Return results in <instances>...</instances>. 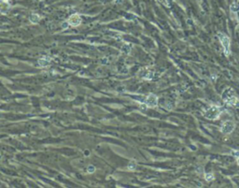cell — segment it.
Here are the masks:
<instances>
[{
	"label": "cell",
	"mask_w": 239,
	"mask_h": 188,
	"mask_svg": "<svg viewBox=\"0 0 239 188\" xmlns=\"http://www.w3.org/2000/svg\"><path fill=\"white\" fill-rule=\"evenodd\" d=\"M222 112H223L222 108L216 106V105H212V106H209L207 109H205L203 112V114H204L205 118L214 121V120H217L220 118Z\"/></svg>",
	"instance_id": "1"
},
{
	"label": "cell",
	"mask_w": 239,
	"mask_h": 188,
	"mask_svg": "<svg viewBox=\"0 0 239 188\" xmlns=\"http://www.w3.org/2000/svg\"><path fill=\"white\" fill-rule=\"evenodd\" d=\"M222 98L224 100V102L230 106L235 107L237 106L239 103V99L238 97L235 94V91L231 88H227V89L223 92L222 94Z\"/></svg>",
	"instance_id": "2"
},
{
	"label": "cell",
	"mask_w": 239,
	"mask_h": 188,
	"mask_svg": "<svg viewBox=\"0 0 239 188\" xmlns=\"http://www.w3.org/2000/svg\"><path fill=\"white\" fill-rule=\"evenodd\" d=\"M219 38L221 41L222 48H223V52L226 56H229L231 54V39L230 38L223 34V33H219Z\"/></svg>",
	"instance_id": "3"
},
{
	"label": "cell",
	"mask_w": 239,
	"mask_h": 188,
	"mask_svg": "<svg viewBox=\"0 0 239 188\" xmlns=\"http://www.w3.org/2000/svg\"><path fill=\"white\" fill-rule=\"evenodd\" d=\"M235 128V122L231 121V120H227V121L222 123V126H221V132L224 135H229L234 132Z\"/></svg>",
	"instance_id": "4"
},
{
	"label": "cell",
	"mask_w": 239,
	"mask_h": 188,
	"mask_svg": "<svg viewBox=\"0 0 239 188\" xmlns=\"http://www.w3.org/2000/svg\"><path fill=\"white\" fill-rule=\"evenodd\" d=\"M144 102H145L147 107H150V108L157 107V105H158V96L154 94H150L147 96V98L145 99Z\"/></svg>",
	"instance_id": "5"
},
{
	"label": "cell",
	"mask_w": 239,
	"mask_h": 188,
	"mask_svg": "<svg viewBox=\"0 0 239 188\" xmlns=\"http://www.w3.org/2000/svg\"><path fill=\"white\" fill-rule=\"evenodd\" d=\"M67 23L71 26H79L81 23V18L78 14H73L67 20Z\"/></svg>",
	"instance_id": "6"
},
{
	"label": "cell",
	"mask_w": 239,
	"mask_h": 188,
	"mask_svg": "<svg viewBox=\"0 0 239 188\" xmlns=\"http://www.w3.org/2000/svg\"><path fill=\"white\" fill-rule=\"evenodd\" d=\"M9 8V5L7 0H2V1H0V11H1V12L6 13V12L8 11Z\"/></svg>",
	"instance_id": "7"
},
{
	"label": "cell",
	"mask_w": 239,
	"mask_h": 188,
	"mask_svg": "<svg viewBox=\"0 0 239 188\" xmlns=\"http://www.w3.org/2000/svg\"><path fill=\"white\" fill-rule=\"evenodd\" d=\"M153 75H154V73L152 71H151V70H147V71H142L141 73V77L144 79V80H148V81H150V80H152V78H153Z\"/></svg>",
	"instance_id": "8"
},
{
	"label": "cell",
	"mask_w": 239,
	"mask_h": 188,
	"mask_svg": "<svg viewBox=\"0 0 239 188\" xmlns=\"http://www.w3.org/2000/svg\"><path fill=\"white\" fill-rule=\"evenodd\" d=\"M50 61H51V58L47 57V56H44V57H42L41 59H39L38 64H39V66H41V67H46V66L49 65Z\"/></svg>",
	"instance_id": "9"
},
{
	"label": "cell",
	"mask_w": 239,
	"mask_h": 188,
	"mask_svg": "<svg viewBox=\"0 0 239 188\" xmlns=\"http://www.w3.org/2000/svg\"><path fill=\"white\" fill-rule=\"evenodd\" d=\"M205 180L206 181V182H213L214 180H215V176L212 174V173H205Z\"/></svg>",
	"instance_id": "10"
},
{
	"label": "cell",
	"mask_w": 239,
	"mask_h": 188,
	"mask_svg": "<svg viewBox=\"0 0 239 188\" xmlns=\"http://www.w3.org/2000/svg\"><path fill=\"white\" fill-rule=\"evenodd\" d=\"M40 20V17L37 15V14H32L31 16H30V21H31L32 22H34V23H36V22H38Z\"/></svg>",
	"instance_id": "11"
},
{
	"label": "cell",
	"mask_w": 239,
	"mask_h": 188,
	"mask_svg": "<svg viewBox=\"0 0 239 188\" xmlns=\"http://www.w3.org/2000/svg\"><path fill=\"white\" fill-rule=\"evenodd\" d=\"M230 9L232 12H234V13H236V12H238L239 11V5L236 4V3H234V4L231 5L230 7Z\"/></svg>",
	"instance_id": "12"
},
{
	"label": "cell",
	"mask_w": 239,
	"mask_h": 188,
	"mask_svg": "<svg viewBox=\"0 0 239 188\" xmlns=\"http://www.w3.org/2000/svg\"><path fill=\"white\" fill-rule=\"evenodd\" d=\"M128 169L130 170H135L137 169V163L135 161H131L128 165Z\"/></svg>",
	"instance_id": "13"
},
{
	"label": "cell",
	"mask_w": 239,
	"mask_h": 188,
	"mask_svg": "<svg viewBox=\"0 0 239 188\" xmlns=\"http://www.w3.org/2000/svg\"><path fill=\"white\" fill-rule=\"evenodd\" d=\"M87 170H88L89 173H93V172H94V170H95V168L93 166H89Z\"/></svg>",
	"instance_id": "14"
},
{
	"label": "cell",
	"mask_w": 239,
	"mask_h": 188,
	"mask_svg": "<svg viewBox=\"0 0 239 188\" xmlns=\"http://www.w3.org/2000/svg\"><path fill=\"white\" fill-rule=\"evenodd\" d=\"M232 153H233V155L235 157H239V152L238 151H232Z\"/></svg>",
	"instance_id": "15"
},
{
	"label": "cell",
	"mask_w": 239,
	"mask_h": 188,
	"mask_svg": "<svg viewBox=\"0 0 239 188\" xmlns=\"http://www.w3.org/2000/svg\"><path fill=\"white\" fill-rule=\"evenodd\" d=\"M237 164H238V166H239V157H237Z\"/></svg>",
	"instance_id": "16"
}]
</instances>
